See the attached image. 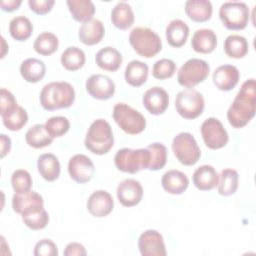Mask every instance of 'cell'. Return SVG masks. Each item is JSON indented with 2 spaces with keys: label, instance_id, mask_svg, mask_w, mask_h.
<instances>
[{
  "label": "cell",
  "instance_id": "6da1fadb",
  "mask_svg": "<svg viewBox=\"0 0 256 256\" xmlns=\"http://www.w3.org/2000/svg\"><path fill=\"white\" fill-rule=\"evenodd\" d=\"M256 111V82L248 79L240 87L227 111V119L234 128H242L254 117Z\"/></svg>",
  "mask_w": 256,
  "mask_h": 256
},
{
  "label": "cell",
  "instance_id": "7a4b0ae2",
  "mask_svg": "<svg viewBox=\"0 0 256 256\" xmlns=\"http://www.w3.org/2000/svg\"><path fill=\"white\" fill-rule=\"evenodd\" d=\"M75 100L73 86L65 81L50 82L40 92V104L45 110H57L70 107Z\"/></svg>",
  "mask_w": 256,
  "mask_h": 256
},
{
  "label": "cell",
  "instance_id": "3957f363",
  "mask_svg": "<svg viewBox=\"0 0 256 256\" xmlns=\"http://www.w3.org/2000/svg\"><path fill=\"white\" fill-rule=\"evenodd\" d=\"M85 147L92 153L103 155L114 145V136L110 124L104 119H97L88 128L84 140Z\"/></svg>",
  "mask_w": 256,
  "mask_h": 256
},
{
  "label": "cell",
  "instance_id": "277c9868",
  "mask_svg": "<svg viewBox=\"0 0 256 256\" xmlns=\"http://www.w3.org/2000/svg\"><path fill=\"white\" fill-rule=\"evenodd\" d=\"M129 43L142 57L151 58L162 49V41L157 33L148 27H136L129 35Z\"/></svg>",
  "mask_w": 256,
  "mask_h": 256
},
{
  "label": "cell",
  "instance_id": "5b68a950",
  "mask_svg": "<svg viewBox=\"0 0 256 256\" xmlns=\"http://www.w3.org/2000/svg\"><path fill=\"white\" fill-rule=\"evenodd\" d=\"M150 153L147 148H122L116 152L114 157L117 169L131 174H135L142 169H148Z\"/></svg>",
  "mask_w": 256,
  "mask_h": 256
},
{
  "label": "cell",
  "instance_id": "8992f818",
  "mask_svg": "<svg viewBox=\"0 0 256 256\" xmlns=\"http://www.w3.org/2000/svg\"><path fill=\"white\" fill-rule=\"evenodd\" d=\"M113 119L127 134L141 133L146 127L145 117L126 103H117L113 108Z\"/></svg>",
  "mask_w": 256,
  "mask_h": 256
},
{
  "label": "cell",
  "instance_id": "52a82bcc",
  "mask_svg": "<svg viewBox=\"0 0 256 256\" xmlns=\"http://www.w3.org/2000/svg\"><path fill=\"white\" fill-rule=\"evenodd\" d=\"M219 18L223 26L227 29L242 30L248 24L250 11L247 4L244 2H225L220 6Z\"/></svg>",
  "mask_w": 256,
  "mask_h": 256
},
{
  "label": "cell",
  "instance_id": "ba28073f",
  "mask_svg": "<svg viewBox=\"0 0 256 256\" xmlns=\"http://www.w3.org/2000/svg\"><path fill=\"white\" fill-rule=\"evenodd\" d=\"M172 151L178 161L185 166L196 164L201 156V150L189 132H181L174 137Z\"/></svg>",
  "mask_w": 256,
  "mask_h": 256
},
{
  "label": "cell",
  "instance_id": "9c48e42d",
  "mask_svg": "<svg viewBox=\"0 0 256 256\" xmlns=\"http://www.w3.org/2000/svg\"><path fill=\"white\" fill-rule=\"evenodd\" d=\"M204 106L203 95L193 88L181 90L175 99L176 111L185 119H195L200 116Z\"/></svg>",
  "mask_w": 256,
  "mask_h": 256
},
{
  "label": "cell",
  "instance_id": "30bf717a",
  "mask_svg": "<svg viewBox=\"0 0 256 256\" xmlns=\"http://www.w3.org/2000/svg\"><path fill=\"white\" fill-rule=\"evenodd\" d=\"M210 67L205 60L192 58L187 60L178 70L177 81L186 88H193L203 82L209 75Z\"/></svg>",
  "mask_w": 256,
  "mask_h": 256
},
{
  "label": "cell",
  "instance_id": "8fae6325",
  "mask_svg": "<svg viewBox=\"0 0 256 256\" xmlns=\"http://www.w3.org/2000/svg\"><path fill=\"white\" fill-rule=\"evenodd\" d=\"M201 135L205 145L213 150L224 147L229 139L221 121L214 117H210L202 123Z\"/></svg>",
  "mask_w": 256,
  "mask_h": 256
},
{
  "label": "cell",
  "instance_id": "7c38bea8",
  "mask_svg": "<svg viewBox=\"0 0 256 256\" xmlns=\"http://www.w3.org/2000/svg\"><path fill=\"white\" fill-rule=\"evenodd\" d=\"M68 172L74 181L82 184L89 182L93 178L95 167L89 157L84 154H76L69 160Z\"/></svg>",
  "mask_w": 256,
  "mask_h": 256
},
{
  "label": "cell",
  "instance_id": "4fadbf2b",
  "mask_svg": "<svg viewBox=\"0 0 256 256\" xmlns=\"http://www.w3.org/2000/svg\"><path fill=\"white\" fill-rule=\"evenodd\" d=\"M88 94L98 100H108L115 93V83L113 80L103 74L91 75L85 83Z\"/></svg>",
  "mask_w": 256,
  "mask_h": 256
},
{
  "label": "cell",
  "instance_id": "5bb4252c",
  "mask_svg": "<svg viewBox=\"0 0 256 256\" xmlns=\"http://www.w3.org/2000/svg\"><path fill=\"white\" fill-rule=\"evenodd\" d=\"M138 248L142 256H165L166 248L163 236L157 230L144 231L138 239Z\"/></svg>",
  "mask_w": 256,
  "mask_h": 256
},
{
  "label": "cell",
  "instance_id": "9a60e30c",
  "mask_svg": "<svg viewBox=\"0 0 256 256\" xmlns=\"http://www.w3.org/2000/svg\"><path fill=\"white\" fill-rule=\"evenodd\" d=\"M142 102L149 113L160 115L166 111L169 105V96L165 89L159 86H154L144 93Z\"/></svg>",
  "mask_w": 256,
  "mask_h": 256
},
{
  "label": "cell",
  "instance_id": "2e32d148",
  "mask_svg": "<svg viewBox=\"0 0 256 256\" xmlns=\"http://www.w3.org/2000/svg\"><path fill=\"white\" fill-rule=\"evenodd\" d=\"M117 197L119 202L125 207L137 205L143 196V188L139 181L135 179H125L117 186Z\"/></svg>",
  "mask_w": 256,
  "mask_h": 256
},
{
  "label": "cell",
  "instance_id": "e0dca14e",
  "mask_svg": "<svg viewBox=\"0 0 256 256\" xmlns=\"http://www.w3.org/2000/svg\"><path fill=\"white\" fill-rule=\"evenodd\" d=\"M113 207V198L106 190L94 191L87 200V210L94 217L102 218L107 216L112 212Z\"/></svg>",
  "mask_w": 256,
  "mask_h": 256
},
{
  "label": "cell",
  "instance_id": "ac0fdd59",
  "mask_svg": "<svg viewBox=\"0 0 256 256\" xmlns=\"http://www.w3.org/2000/svg\"><path fill=\"white\" fill-rule=\"evenodd\" d=\"M240 73L234 65H221L213 72V83L221 91L232 90L239 81Z\"/></svg>",
  "mask_w": 256,
  "mask_h": 256
},
{
  "label": "cell",
  "instance_id": "d6986e66",
  "mask_svg": "<svg viewBox=\"0 0 256 256\" xmlns=\"http://www.w3.org/2000/svg\"><path fill=\"white\" fill-rule=\"evenodd\" d=\"M44 207V200L40 194L35 191L25 193H15L12 197V208L18 214H24L34 209Z\"/></svg>",
  "mask_w": 256,
  "mask_h": 256
},
{
  "label": "cell",
  "instance_id": "ffe728a7",
  "mask_svg": "<svg viewBox=\"0 0 256 256\" xmlns=\"http://www.w3.org/2000/svg\"><path fill=\"white\" fill-rule=\"evenodd\" d=\"M105 34V28L103 23L98 19H91L84 22L78 32L79 40L85 45H95L99 43Z\"/></svg>",
  "mask_w": 256,
  "mask_h": 256
},
{
  "label": "cell",
  "instance_id": "44dd1931",
  "mask_svg": "<svg viewBox=\"0 0 256 256\" xmlns=\"http://www.w3.org/2000/svg\"><path fill=\"white\" fill-rule=\"evenodd\" d=\"M163 189L174 195L182 194L189 185V179L183 172L172 169L165 172L161 178Z\"/></svg>",
  "mask_w": 256,
  "mask_h": 256
},
{
  "label": "cell",
  "instance_id": "7402d4cb",
  "mask_svg": "<svg viewBox=\"0 0 256 256\" xmlns=\"http://www.w3.org/2000/svg\"><path fill=\"white\" fill-rule=\"evenodd\" d=\"M191 46L198 53H211L217 46V36L212 29H198L192 36Z\"/></svg>",
  "mask_w": 256,
  "mask_h": 256
},
{
  "label": "cell",
  "instance_id": "603a6c76",
  "mask_svg": "<svg viewBox=\"0 0 256 256\" xmlns=\"http://www.w3.org/2000/svg\"><path fill=\"white\" fill-rule=\"evenodd\" d=\"M192 180L197 189L208 191L218 185L219 175L213 166L202 165L194 171Z\"/></svg>",
  "mask_w": 256,
  "mask_h": 256
},
{
  "label": "cell",
  "instance_id": "cb8c5ba5",
  "mask_svg": "<svg viewBox=\"0 0 256 256\" xmlns=\"http://www.w3.org/2000/svg\"><path fill=\"white\" fill-rule=\"evenodd\" d=\"M95 62L101 69L114 72L122 64V55L116 48L106 46L96 53Z\"/></svg>",
  "mask_w": 256,
  "mask_h": 256
},
{
  "label": "cell",
  "instance_id": "d4e9b609",
  "mask_svg": "<svg viewBox=\"0 0 256 256\" xmlns=\"http://www.w3.org/2000/svg\"><path fill=\"white\" fill-rule=\"evenodd\" d=\"M165 33L169 45L179 48L186 43L189 36V27L184 21L180 19H173L167 25Z\"/></svg>",
  "mask_w": 256,
  "mask_h": 256
},
{
  "label": "cell",
  "instance_id": "484cf974",
  "mask_svg": "<svg viewBox=\"0 0 256 256\" xmlns=\"http://www.w3.org/2000/svg\"><path fill=\"white\" fill-rule=\"evenodd\" d=\"M38 172L48 182L55 181L60 175V163L58 158L52 153H45L37 160Z\"/></svg>",
  "mask_w": 256,
  "mask_h": 256
},
{
  "label": "cell",
  "instance_id": "4316f807",
  "mask_svg": "<svg viewBox=\"0 0 256 256\" xmlns=\"http://www.w3.org/2000/svg\"><path fill=\"white\" fill-rule=\"evenodd\" d=\"M212 11V4L208 0H188L185 3V13L195 22L208 21Z\"/></svg>",
  "mask_w": 256,
  "mask_h": 256
},
{
  "label": "cell",
  "instance_id": "83f0119b",
  "mask_svg": "<svg viewBox=\"0 0 256 256\" xmlns=\"http://www.w3.org/2000/svg\"><path fill=\"white\" fill-rule=\"evenodd\" d=\"M46 73L44 62L37 58H28L20 65V74L25 81L36 83L43 79Z\"/></svg>",
  "mask_w": 256,
  "mask_h": 256
},
{
  "label": "cell",
  "instance_id": "f1b7e54d",
  "mask_svg": "<svg viewBox=\"0 0 256 256\" xmlns=\"http://www.w3.org/2000/svg\"><path fill=\"white\" fill-rule=\"evenodd\" d=\"M111 21L115 27L126 30L134 23V12L131 6L125 2H118L111 12Z\"/></svg>",
  "mask_w": 256,
  "mask_h": 256
},
{
  "label": "cell",
  "instance_id": "f546056e",
  "mask_svg": "<svg viewBox=\"0 0 256 256\" xmlns=\"http://www.w3.org/2000/svg\"><path fill=\"white\" fill-rule=\"evenodd\" d=\"M124 77L126 82L133 87L143 85L148 78L147 64L139 60L130 61L125 68Z\"/></svg>",
  "mask_w": 256,
  "mask_h": 256
},
{
  "label": "cell",
  "instance_id": "4dcf8cb0",
  "mask_svg": "<svg viewBox=\"0 0 256 256\" xmlns=\"http://www.w3.org/2000/svg\"><path fill=\"white\" fill-rule=\"evenodd\" d=\"M25 140L30 147L39 149L49 146L52 143L53 138L47 131L45 124H35L27 130Z\"/></svg>",
  "mask_w": 256,
  "mask_h": 256
},
{
  "label": "cell",
  "instance_id": "1f68e13d",
  "mask_svg": "<svg viewBox=\"0 0 256 256\" xmlns=\"http://www.w3.org/2000/svg\"><path fill=\"white\" fill-rule=\"evenodd\" d=\"M67 6L72 17L78 22H87L93 19L95 6L90 0H68Z\"/></svg>",
  "mask_w": 256,
  "mask_h": 256
},
{
  "label": "cell",
  "instance_id": "d6a6232c",
  "mask_svg": "<svg viewBox=\"0 0 256 256\" xmlns=\"http://www.w3.org/2000/svg\"><path fill=\"white\" fill-rule=\"evenodd\" d=\"M239 174L232 168L223 169L219 175L218 193L222 196L233 195L238 188Z\"/></svg>",
  "mask_w": 256,
  "mask_h": 256
},
{
  "label": "cell",
  "instance_id": "836d02e7",
  "mask_svg": "<svg viewBox=\"0 0 256 256\" xmlns=\"http://www.w3.org/2000/svg\"><path fill=\"white\" fill-rule=\"evenodd\" d=\"M9 32L15 40L25 41L31 36L33 25L27 17L19 15L11 19L9 23Z\"/></svg>",
  "mask_w": 256,
  "mask_h": 256
},
{
  "label": "cell",
  "instance_id": "e575fe53",
  "mask_svg": "<svg viewBox=\"0 0 256 256\" xmlns=\"http://www.w3.org/2000/svg\"><path fill=\"white\" fill-rule=\"evenodd\" d=\"M61 64L69 71H76L85 64V53L82 49L71 46L66 48L61 54Z\"/></svg>",
  "mask_w": 256,
  "mask_h": 256
},
{
  "label": "cell",
  "instance_id": "d590c367",
  "mask_svg": "<svg viewBox=\"0 0 256 256\" xmlns=\"http://www.w3.org/2000/svg\"><path fill=\"white\" fill-rule=\"evenodd\" d=\"M248 48L246 38L241 35H229L224 41V51L231 58H243L248 53Z\"/></svg>",
  "mask_w": 256,
  "mask_h": 256
},
{
  "label": "cell",
  "instance_id": "8d00e7d4",
  "mask_svg": "<svg viewBox=\"0 0 256 256\" xmlns=\"http://www.w3.org/2000/svg\"><path fill=\"white\" fill-rule=\"evenodd\" d=\"M59 40L57 36L51 32H42L34 41V50L43 56H49L58 49Z\"/></svg>",
  "mask_w": 256,
  "mask_h": 256
},
{
  "label": "cell",
  "instance_id": "74e56055",
  "mask_svg": "<svg viewBox=\"0 0 256 256\" xmlns=\"http://www.w3.org/2000/svg\"><path fill=\"white\" fill-rule=\"evenodd\" d=\"M22 220L28 228L32 230H41L47 226L49 215L44 207H42L22 214Z\"/></svg>",
  "mask_w": 256,
  "mask_h": 256
},
{
  "label": "cell",
  "instance_id": "f35d334b",
  "mask_svg": "<svg viewBox=\"0 0 256 256\" xmlns=\"http://www.w3.org/2000/svg\"><path fill=\"white\" fill-rule=\"evenodd\" d=\"M147 149L150 153V161L148 169L152 171H157L162 169L167 161V149L162 143H152Z\"/></svg>",
  "mask_w": 256,
  "mask_h": 256
},
{
  "label": "cell",
  "instance_id": "ab89813d",
  "mask_svg": "<svg viewBox=\"0 0 256 256\" xmlns=\"http://www.w3.org/2000/svg\"><path fill=\"white\" fill-rule=\"evenodd\" d=\"M2 121L8 130L19 131L28 122V115L26 110L18 105L14 111L5 116H2Z\"/></svg>",
  "mask_w": 256,
  "mask_h": 256
},
{
  "label": "cell",
  "instance_id": "60d3db41",
  "mask_svg": "<svg viewBox=\"0 0 256 256\" xmlns=\"http://www.w3.org/2000/svg\"><path fill=\"white\" fill-rule=\"evenodd\" d=\"M11 184L15 193L21 194L30 191L32 187V178L28 171L17 169L11 176Z\"/></svg>",
  "mask_w": 256,
  "mask_h": 256
},
{
  "label": "cell",
  "instance_id": "b9f144b4",
  "mask_svg": "<svg viewBox=\"0 0 256 256\" xmlns=\"http://www.w3.org/2000/svg\"><path fill=\"white\" fill-rule=\"evenodd\" d=\"M45 127L52 138L61 137L68 132L70 122L64 116H53L46 120Z\"/></svg>",
  "mask_w": 256,
  "mask_h": 256
},
{
  "label": "cell",
  "instance_id": "7bdbcfd3",
  "mask_svg": "<svg viewBox=\"0 0 256 256\" xmlns=\"http://www.w3.org/2000/svg\"><path fill=\"white\" fill-rule=\"evenodd\" d=\"M176 71V64L173 60L163 58L156 61L152 68V75L154 78L164 80L172 77Z\"/></svg>",
  "mask_w": 256,
  "mask_h": 256
},
{
  "label": "cell",
  "instance_id": "ee69618b",
  "mask_svg": "<svg viewBox=\"0 0 256 256\" xmlns=\"http://www.w3.org/2000/svg\"><path fill=\"white\" fill-rule=\"evenodd\" d=\"M0 106H1V110H0L1 117L11 113L18 107V104L14 95L5 88H2L0 91Z\"/></svg>",
  "mask_w": 256,
  "mask_h": 256
},
{
  "label": "cell",
  "instance_id": "f6af8a7d",
  "mask_svg": "<svg viewBox=\"0 0 256 256\" xmlns=\"http://www.w3.org/2000/svg\"><path fill=\"white\" fill-rule=\"evenodd\" d=\"M33 254L35 256H57L58 249L52 240L42 239L36 243Z\"/></svg>",
  "mask_w": 256,
  "mask_h": 256
},
{
  "label": "cell",
  "instance_id": "bcb514c9",
  "mask_svg": "<svg viewBox=\"0 0 256 256\" xmlns=\"http://www.w3.org/2000/svg\"><path fill=\"white\" fill-rule=\"evenodd\" d=\"M54 3H55L54 0H29L28 1V5L30 9L38 15H43L48 13L52 9Z\"/></svg>",
  "mask_w": 256,
  "mask_h": 256
},
{
  "label": "cell",
  "instance_id": "7dc6e473",
  "mask_svg": "<svg viewBox=\"0 0 256 256\" xmlns=\"http://www.w3.org/2000/svg\"><path fill=\"white\" fill-rule=\"evenodd\" d=\"M87 252L85 250V247L78 242L69 243L64 250L65 256H85Z\"/></svg>",
  "mask_w": 256,
  "mask_h": 256
},
{
  "label": "cell",
  "instance_id": "c3c4849f",
  "mask_svg": "<svg viewBox=\"0 0 256 256\" xmlns=\"http://www.w3.org/2000/svg\"><path fill=\"white\" fill-rule=\"evenodd\" d=\"M22 1L21 0H2L0 2L1 8L4 11H8V12H12L14 10H17L19 8V6L21 5Z\"/></svg>",
  "mask_w": 256,
  "mask_h": 256
},
{
  "label": "cell",
  "instance_id": "681fc988",
  "mask_svg": "<svg viewBox=\"0 0 256 256\" xmlns=\"http://www.w3.org/2000/svg\"><path fill=\"white\" fill-rule=\"evenodd\" d=\"M0 139H1V158H3L6 154L9 153L11 149V140L5 134H1Z\"/></svg>",
  "mask_w": 256,
  "mask_h": 256
}]
</instances>
